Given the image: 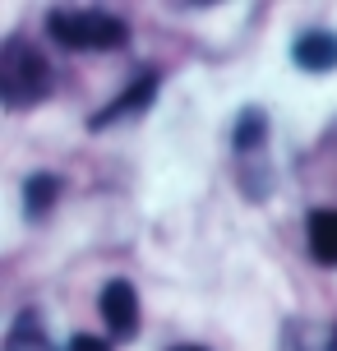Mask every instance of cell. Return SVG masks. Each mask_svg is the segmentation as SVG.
Listing matches in <instances>:
<instances>
[{
    "mask_svg": "<svg viewBox=\"0 0 337 351\" xmlns=\"http://www.w3.org/2000/svg\"><path fill=\"white\" fill-rule=\"evenodd\" d=\"M47 37L65 51H121L129 42V23L88 5H55L47 10Z\"/></svg>",
    "mask_w": 337,
    "mask_h": 351,
    "instance_id": "obj_3",
    "label": "cell"
},
{
    "mask_svg": "<svg viewBox=\"0 0 337 351\" xmlns=\"http://www.w3.org/2000/svg\"><path fill=\"white\" fill-rule=\"evenodd\" d=\"M153 93H158V74L148 70V74H139L134 84L125 88V93L107 106V111H97V116H92L88 125H92V130H107V125L125 121V116H134V111H148V106H153Z\"/></svg>",
    "mask_w": 337,
    "mask_h": 351,
    "instance_id": "obj_7",
    "label": "cell"
},
{
    "mask_svg": "<svg viewBox=\"0 0 337 351\" xmlns=\"http://www.w3.org/2000/svg\"><path fill=\"white\" fill-rule=\"evenodd\" d=\"M305 245L310 259L323 268H337V208H314L305 222Z\"/></svg>",
    "mask_w": 337,
    "mask_h": 351,
    "instance_id": "obj_9",
    "label": "cell"
},
{
    "mask_svg": "<svg viewBox=\"0 0 337 351\" xmlns=\"http://www.w3.org/2000/svg\"><path fill=\"white\" fill-rule=\"evenodd\" d=\"M65 351H111L107 337H92V333H74V342Z\"/></svg>",
    "mask_w": 337,
    "mask_h": 351,
    "instance_id": "obj_11",
    "label": "cell"
},
{
    "mask_svg": "<svg viewBox=\"0 0 337 351\" xmlns=\"http://www.w3.org/2000/svg\"><path fill=\"white\" fill-rule=\"evenodd\" d=\"M171 351H208V347H199V342H180V347H171Z\"/></svg>",
    "mask_w": 337,
    "mask_h": 351,
    "instance_id": "obj_12",
    "label": "cell"
},
{
    "mask_svg": "<svg viewBox=\"0 0 337 351\" xmlns=\"http://www.w3.org/2000/svg\"><path fill=\"white\" fill-rule=\"evenodd\" d=\"M0 351H55V342H51V333H47V324H42L37 310H18L10 319V328H5Z\"/></svg>",
    "mask_w": 337,
    "mask_h": 351,
    "instance_id": "obj_8",
    "label": "cell"
},
{
    "mask_svg": "<svg viewBox=\"0 0 337 351\" xmlns=\"http://www.w3.org/2000/svg\"><path fill=\"white\" fill-rule=\"evenodd\" d=\"M291 60H296V70H305V74L337 70V33L323 28V23L301 28V33L291 37Z\"/></svg>",
    "mask_w": 337,
    "mask_h": 351,
    "instance_id": "obj_5",
    "label": "cell"
},
{
    "mask_svg": "<svg viewBox=\"0 0 337 351\" xmlns=\"http://www.w3.org/2000/svg\"><path fill=\"white\" fill-rule=\"evenodd\" d=\"M60 190H65V185H60V176L55 171H33L28 176V180H23V208H28V217H47V213H51V204L55 199H60Z\"/></svg>",
    "mask_w": 337,
    "mask_h": 351,
    "instance_id": "obj_10",
    "label": "cell"
},
{
    "mask_svg": "<svg viewBox=\"0 0 337 351\" xmlns=\"http://www.w3.org/2000/svg\"><path fill=\"white\" fill-rule=\"evenodd\" d=\"M55 88V70L47 51L28 37H5L0 42V102L10 111H28Z\"/></svg>",
    "mask_w": 337,
    "mask_h": 351,
    "instance_id": "obj_1",
    "label": "cell"
},
{
    "mask_svg": "<svg viewBox=\"0 0 337 351\" xmlns=\"http://www.w3.org/2000/svg\"><path fill=\"white\" fill-rule=\"evenodd\" d=\"M277 351H337V319H286Z\"/></svg>",
    "mask_w": 337,
    "mask_h": 351,
    "instance_id": "obj_6",
    "label": "cell"
},
{
    "mask_svg": "<svg viewBox=\"0 0 337 351\" xmlns=\"http://www.w3.org/2000/svg\"><path fill=\"white\" fill-rule=\"evenodd\" d=\"M97 315H102V324H107L111 342L139 337V291H134V282L111 278L107 287H102V296H97Z\"/></svg>",
    "mask_w": 337,
    "mask_h": 351,
    "instance_id": "obj_4",
    "label": "cell"
},
{
    "mask_svg": "<svg viewBox=\"0 0 337 351\" xmlns=\"http://www.w3.org/2000/svg\"><path fill=\"white\" fill-rule=\"evenodd\" d=\"M231 167H236V185L249 204H264L273 194V153H268L264 106H245L236 116V125H231Z\"/></svg>",
    "mask_w": 337,
    "mask_h": 351,
    "instance_id": "obj_2",
    "label": "cell"
}]
</instances>
